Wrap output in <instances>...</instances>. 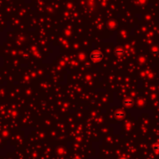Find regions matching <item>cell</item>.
I'll list each match as a JSON object with an SVG mask.
<instances>
[{
	"label": "cell",
	"instance_id": "obj_5",
	"mask_svg": "<svg viewBox=\"0 0 159 159\" xmlns=\"http://www.w3.org/2000/svg\"><path fill=\"white\" fill-rule=\"evenodd\" d=\"M153 149L155 152L159 153V143H157V144H155L153 147Z\"/></svg>",
	"mask_w": 159,
	"mask_h": 159
},
{
	"label": "cell",
	"instance_id": "obj_3",
	"mask_svg": "<svg viewBox=\"0 0 159 159\" xmlns=\"http://www.w3.org/2000/svg\"><path fill=\"white\" fill-rule=\"evenodd\" d=\"M124 116H125V113L122 111H118L115 113V117L118 118V119H122V118H123Z\"/></svg>",
	"mask_w": 159,
	"mask_h": 159
},
{
	"label": "cell",
	"instance_id": "obj_2",
	"mask_svg": "<svg viewBox=\"0 0 159 159\" xmlns=\"http://www.w3.org/2000/svg\"><path fill=\"white\" fill-rule=\"evenodd\" d=\"M123 104H124L126 106H131V105H133V99H131V98H126V99L123 101Z\"/></svg>",
	"mask_w": 159,
	"mask_h": 159
},
{
	"label": "cell",
	"instance_id": "obj_4",
	"mask_svg": "<svg viewBox=\"0 0 159 159\" xmlns=\"http://www.w3.org/2000/svg\"><path fill=\"white\" fill-rule=\"evenodd\" d=\"M115 54L116 55H122L124 54V51L122 49H120V48H118L115 51Z\"/></svg>",
	"mask_w": 159,
	"mask_h": 159
},
{
	"label": "cell",
	"instance_id": "obj_1",
	"mask_svg": "<svg viewBox=\"0 0 159 159\" xmlns=\"http://www.w3.org/2000/svg\"><path fill=\"white\" fill-rule=\"evenodd\" d=\"M90 58L93 61H95V62H97V61H100L103 59V53L98 50L93 51V52L90 54Z\"/></svg>",
	"mask_w": 159,
	"mask_h": 159
}]
</instances>
